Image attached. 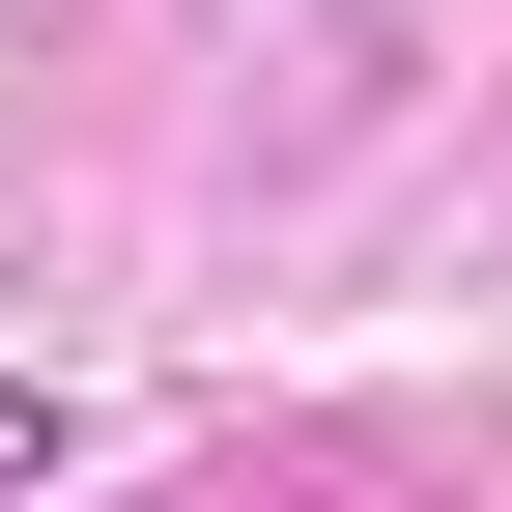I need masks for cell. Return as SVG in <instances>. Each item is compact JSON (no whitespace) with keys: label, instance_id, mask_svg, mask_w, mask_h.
<instances>
[{"label":"cell","instance_id":"6da1fadb","mask_svg":"<svg viewBox=\"0 0 512 512\" xmlns=\"http://www.w3.org/2000/svg\"><path fill=\"white\" fill-rule=\"evenodd\" d=\"M29 456H57V399H29V370H0V484H29Z\"/></svg>","mask_w":512,"mask_h":512}]
</instances>
